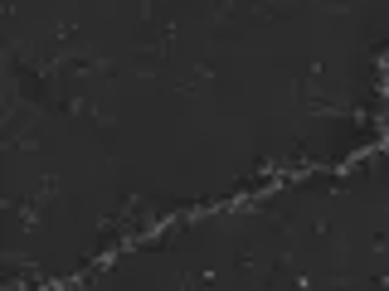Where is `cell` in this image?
I'll use <instances>...</instances> for the list:
<instances>
[{
  "instance_id": "obj_1",
  "label": "cell",
  "mask_w": 389,
  "mask_h": 291,
  "mask_svg": "<svg viewBox=\"0 0 389 291\" xmlns=\"http://www.w3.org/2000/svg\"><path fill=\"white\" fill-rule=\"evenodd\" d=\"M34 199H39V204H54V199H58V180H54V175L39 180V194H34Z\"/></svg>"
}]
</instances>
